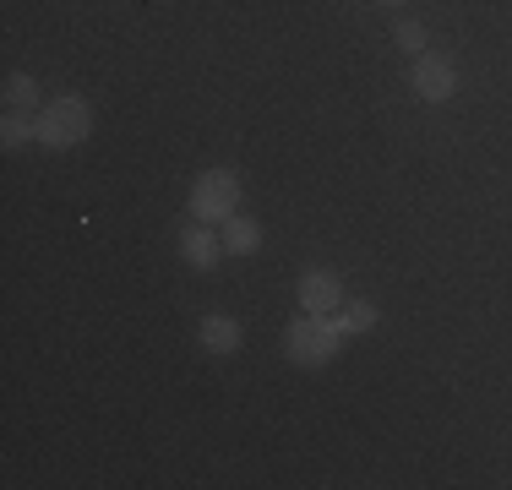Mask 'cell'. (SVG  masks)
<instances>
[{"mask_svg":"<svg viewBox=\"0 0 512 490\" xmlns=\"http://www.w3.org/2000/svg\"><path fill=\"white\" fill-rule=\"evenodd\" d=\"M338 343H344V333H338L333 316H295V322L284 327V354L295 365H306V371H322L327 360L338 354Z\"/></svg>","mask_w":512,"mask_h":490,"instance_id":"6da1fadb","label":"cell"},{"mask_svg":"<svg viewBox=\"0 0 512 490\" xmlns=\"http://www.w3.org/2000/svg\"><path fill=\"white\" fill-rule=\"evenodd\" d=\"M393 39L409 49V55H425V22H398L393 28Z\"/></svg>","mask_w":512,"mask_h":490,"instance_id":"7c38bea8","label":"cell"},{"mask_svg":"<svg viewBox=\"0 0 512 490\" xmlns=\"http://www.w3.org/2000/svg\"><path fill=\"white\" fill-rule=\"evenodd\" d=\"M180 256H186L191 267H202V273H207V267H213L218 256H224V240H218L213 229H207L202 218H197V224L180 229Z\"/></svg>","mask_w":512,"mask_h":490,"instance_id":"8992f818","label":"cell"},{"mask_svg":"<svg viewBox=\"0 0 512 490\" xmlns=\"http://www.w3.org/2000/svg\"><path fill=\"white\" fill-rule=\"evenodd\" d=\"M88 131H93V109H88V98H77V93L50 98V104L39 109V142L55 147V153L88 142Z\"/></svg>","mask_w":512,"mask_h":490,"instance_id":"7a4b0ae2","label":"cell"},{"mask_svg":"<svg viewBox=\"0 0 512 490\" xmlns=\"http://www.w3.org/2000/svg\"><path fill=\"white\" fill-rule=\"evenodd\" d=\"M333 322H338V333H371L376 327V305H365V300H349L344 311H333Z\"/></svg>","mask_w":512,"mask_h":490,"instance_id":"30bf717a","label":"cell"},{"mask_svg":"<svg viewBox=\"0 0 512 490\" xmlns=\"http://www.w3.org/2000/svg\"><path fill=\"white\" fill-rule=\"evenodd\" d=\"M300 305H306L311 316H333L344 311V284H338V273H322V267H311L306 278H300Z\"/></svg>","mask_w":512,"mask_h":490,"instance_id":"5b68a950","label":"cell"},{"mask_svg":"<svg viewBox=\"0 0 512 490\" xmlns=\"http://www.w3.org/2000/svg\"><path fill=\"white\" fill-rule=\"evenodd\" d=\"M0 98H6V115H33V104H39V82H33L28 71H11Z\"/></svg>","mask_w":512,"mask_h":490,"instance_id":"9c48e42d","label":"cell"},{"mask_svg":"<svg viewBox=\"0 0 512 490\" xmlns=\"http://www.w3.org/2000/svg\"><path fill=\"white\" fill-rule=\"evenodd\" d=\"M235 207H240V180L229 175V169H207V175H197V186H191V218L224 224V218H235Z\"/></svg>","mask_w":512,"mask_h":490,"instance_id":"3957f363","label":"cell"},{"mask_svg":"<svg viewBox=\"0 0 512 490\" xmlns=\"http://www.w3.org/2000/svg\"><path fill=\"white\" fill-rule=\"evenodd\" d=\"M240 338H246V327H240L235 316H207L202 322V349L207 354H235Z\"/></svg>","mask_w":512,"mask_h":490,"instance_id":"52a82bcc","label":"cell"},{"mask_svg":"<svg viewBox=\"0 0 512 490\" xmlns=\"http://www.w3.org/2000/svg\"><path fill=\"white\" fill-rule=\"evenodd\" d=\"M224 251L229 256L262 251V224H256V218H224Z\"/></svg>","mask_w":512,"mask_h":490,"instance_id":"ba28073f","label":"cell"},{"mask_svg":"<svg viewBox=\"0 0 512 490\" xmlns=\"http://www.w3.org/2000/svg\"><path fill=\"white\" fill-rule=\"evenodd\" d=\"M414 93H420L425 104H447V98L458 93V66L447 55H436V49L414 55Z\"/></svg>","mask_w":512,"mask_h":490,"instance_id":"277c9868","label":"cell"},{"mask_svg":"<svg viewBox=\"0 0 512 490\" xmlns=\"http://www.w3.org/2000/svg\"><path fill=\"white\" fill-rule=\"evenodd\" d=\"M0 142H6V147L39 142V120H33V115H6V120H0Z\"/></svg>","mask_w":512,"mask_h":490,"instance_id":"8fae6325","label":"cell"},{"mask_svg":"<svg viewBox=\"0 0 512 490\" xmlns=\"http://www.w3.org/2000/svg\"><path fill=\"white\" fill-rule=\"evenodd\" d=\"M387 6H398V0H387Z\"/></svg>","mask_w":512,"mask_h":490,"instance_id":"4fadbf2b","label":"cell"}]
</instances>
